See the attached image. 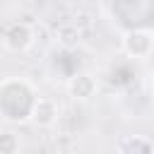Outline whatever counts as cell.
I'll use <instances>...</instances> for the list:
<instances>
[{"instance_id":"52a82bcc","label":"cell","mask_w":154,"mask_h":154,"mask_svg":"<svg viewBox=\"0 0 154 154\" xmlns=\"http://www.w3.org/2000/svg\"><path fill=\"white\" fill-rule=\"evenodd\" d=\"M55 36H58V41H60V43L70 46V43H75V38L79 36V31H77L72 24H65V26H60V29H58V34H55Z\"/></svg>"},{"instance_id":"8992f818","label":"cell","mask_w":154,"mask_h":154,"mask_svg":"<svg viewBox=\"0 0 154 154\" xmlns=\"http://www.w3.org/2000/svg\"><path fill=\"white\" fill-rule=\"evenodd\" d=\"M22 149V140L12 128H2L0 130V154H19Z\"/></svg>"},{"instance_id":"7a4b0ae2","label":"cell","mask_w":154,"mask_h":154,"mask_svg":"<svg viewBox=\"0 0 154 154\" xmlns=\"http://www.w3.org/2000/svg\"><path fill=\"white\" fill-rule=\"evenodd\" d=\"M120 46H123V53L128 58L144 60V58H149L154 53V34L144 31V29H130V31L123 34Z\"/></svg>"},{"instance_id":"277c9868","label":"cell","mask_w":154,"mask_h":154,"mask_svg":"<svg viewBox=\"0 0 154 154\" xmlns=\"http://www.w3.org/2000/svg\"><path fill=\"white\" fill-rule=\"evenodd\" d=\"M60 118V106L55 99L51 96H38L36 106H34V113H31V123L38 128V130H51Z\"/></svg>"},{"instance_id":"6da1fadb","label":"cell","mask_w":154,"mask_h":154,"mask_svg":"<svg viewBox=\"0 0 154 154\" xmlns=\"http://www.w3.org/2000/svg\"><path fill=\"white\" fill-rule=\"evenodd\" d=\"M36 41L34 29L26 22H7L2 29V46L10 53H26Z\"/></svg>"},{"instance_id":"ba28073f","label":"cell","mask_w":154,"mask_h":154,"mask_svg":"<svg viewBox=\"0 0 154 154\" xmlns=\"http://www.w3.org/2000/svg\"><path fill=\"white\" fill-rule=\"evenodd\" d=\"M152 96H154V84H152Z\"/></svg>"},{"instance_id":"3957f363","label":"cell","mask_w":154,"mask_h":154,"mask_svg":"<svg viewBox=\"0 0 154 154\" xmlns=\"http://www.w3.org/2000/svg\"><path fill=\"white\" fill-rule=\"evenodd\" d=\"M99 91V79L91 72H75L67 79V94L75 101H89Z\"/></svg>"},{"instance_id":"5b68a950","label":"cell","mask_w":154,"mask_h":154,"mask_svg":"<svg viewBox=\"0 0 154 154\" xmlns=\"http://www.w3.org/2000/svg\"><path fill=\"white\" fill-rule=\"evenodd\" d=\"M116 154H154V140L147 135H125L118 140Z\"/></svg>"}]
</instances>
